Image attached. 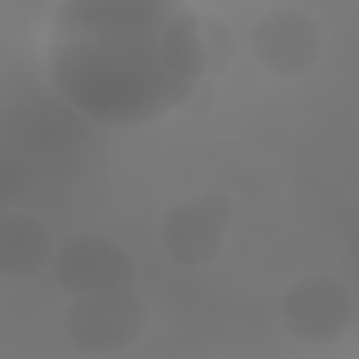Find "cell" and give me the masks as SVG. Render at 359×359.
<instances>
[{
    "mask_svg": "<svg viewBox=\"0 0 359 359\" xmlns=\"http://www.w3.org/2000/svg\"><path fill=\"white\" fill-rule=\"evenodd\" d=\"M43 68L55 97L110 131H140L199 97L208 76L199 9L177 0H64Z\"/></svg>",
    "mask_w": 359,
    "mask_h": 359,
    "instance_id": "cell-1",
    "label": "cell"
},
{
    "mask_svg": "<svg viewBox=\"0 0 359 359\" xmlns=\"http://www.w3.org/2000/svg\"><path fill=\"white\" fill-rule=\"evenodd\" d=\"M148 321H152L148 300L135 287H114V292L68 300V309L60 317V330H64V338L76 355L110 359V355L131 351L148 334Z\"/></svg>",
    "mask_w": 359,
    "mask_h": 359,
    "instance_id": "cell-2",
    "label": "cell"
},
{
    "mask_svg": "<svg viewBox=\"0 0 359 359\" xmlns=\"http://www.w3.org/2000/svg\"><path fill=\"white\" fill-rule=\"evenodd\" d=\"M199 26H203V60H208V76L229 72V64L237 60V34H233V26H229L220 13H212V9L199 13Z\"/></svg>",
    "mask_w": 359,
    "mask_h": 359,
    "instance_id": "cell-8",
    "label": "cell"
},
{
    "mask_svg": "<svg viewBox=\"0 0 359 359\" xmlns=\"http://www.w3.org/2000/svg\"><path fill=\"white\" fill-rule=\"evenodd\" d=\"M55 254H60V241L39 212H26V208L0 212V275L5 279H30L39 271H51Z\"/></svg>",
    "mask_w": 359,
    "mask_h": 359,
    "instance_id": "cell-7",
    "label": "cell"
},
{
    "mask_svg": "<svg viewBox=\"0 0 359 359\" xmlns=\"http://www.w3.org/2000/svg\"><path fill=\"white\" fill-rule=\"evenodd\" d=\"M51 275L68 292V300H76V296L114 292V287H135V258L123 241L106 233H76L60 241Z\"/></svg>",
    "mask_w": 359,
    "mask_h": 359,
    "instance_id": "cell-6",
    "label": "cell"
},
{
    "mask_svg": "<svg viewBox=\"0 0 359 359\" xmlns=\"http://www.w3.org/2000/svg\"><path fill=\"white\" fill-rule=\"evenodd\" d=\"M237 229V203L224 191H195L169 203V212L156 220V241L165 258L182 271H203L212 266L229 237Z\"/></svg>",
    "mask_w": 359,
    "mask_h": 359,
    "instance_id": "cell-3",
    "label": "cell"
},
{
    "mask_svg": "<svg viewBox=\"0 0 359 359\" xmlns=\"http://www.w3.org/2000/svg\"><path fill=\"white\" fill-rule=\"evenodd\" d=\"M279 325L304 346H330L355 325V296L330 271H309L279 296Z\"/></svg>",
    "mask_w": 359,
    "mask_h": 359,
    "instance_id": "cell-4",
    "label": "cell"
},
{
    "mask_svg": "<svg viewBox=\"0 0 359 359\" xmlns=\"http://www.w3.org/2000/svg\"><path fill=\"white\" fill-rule=\"evenodd\" d=\"M250 51H254V60L266 76L296 81V76H309L321 64L325 30L300 5H275L250 26Z\"/></svg>",
    "mask_w": 359,
    "mask_h": 359,
    "instance_id": "cell-5",
    "label": "cell"
}]
</instances>
